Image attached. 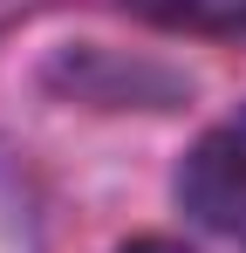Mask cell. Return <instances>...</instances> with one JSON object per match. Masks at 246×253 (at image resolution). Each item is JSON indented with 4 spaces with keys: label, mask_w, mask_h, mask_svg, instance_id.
Listing matches in <instances>:
<instances>
[{
    "label": "cell",
    "mask_w": 246,
    "mask_h": 253,
    "mask_svg": "<svg viewBox=\"0 0 246 253\" xmlns=\"http://www.w3.org/2000/svg\"><path fill=\"white\" fill-rule=\"evenodd\" d=\"M123 253H185V247H178V240H130Z\"/></svg>",
    "instance_id": "3957f363"
},
{
    "label": "cell",
    "mask_w": 246,
    "mask_h": 253,
    "mask_svg": "<svg viewBox=\"0 0 246 253\" xmlns=\"http://www.w3.org/2000/svg\"><path fill=\"white\" fill-rule=\"evenodd\" d=\"M178 199L199 226L246 240V110L192 144V158L178 171Z\"/></svg>",
    "instance_id": "6da1fadb"
},
{
    "label": "cell",
    "mask_w": 246,
    "mask_h": 253,
    "mask_svg": "<svg viewBox=\"0 0 246 253\" xmlns=\"http://www.w3.org/2000/svg\"><path fill=\"white\" fill-rule=\"evenodd\" d=\"M130 14L178 28V35H212V42H246V0H123Z\"/></svg>",
    "instance_id": "7a4b0ae2"
}]
</instances>
